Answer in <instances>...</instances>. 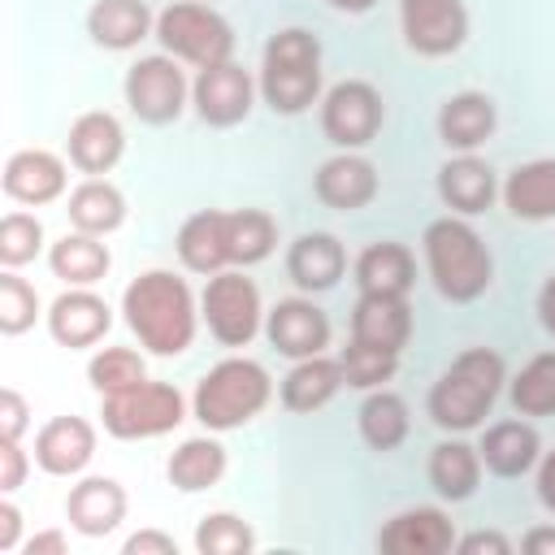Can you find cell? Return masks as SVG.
Returning a JSON list of instances; mask_svg holds the SVG:
<instances>
[{
  "label": "cell",
  "instance_id": "6da1fadb",
  "mask_svg": "<svg viewBox=\"0 0 555 555\" xmlns=\"http://www.w3.org/2000/svg\"><path fill=\"white\" fill-rule=\"evenodd\" d=\"M121 317L139 347L152 356H182L195 343L199 330V304L186 286V278L169 269H147L121 291Z\"/></svg>",
  "mask_w": 555,
  "mask_h": 555
},
{
  "label": "cell",
  "instance_id": "7a4b0ae2",
  "mask_svg": "<svg viewBox=\"0 0 555 555\" xmlns=\"http://www.w3.org/2000/svg\"><path fill=\"white\" fill-rule=\"evenodd\" d=\"M507 382V364L499 351L490 347H468L460 351L442 377L429 386V421L447 434H468V429H481L486 416L494 412L499 403V390Z\"/></svg>",
  "mask_w": 555,
  "mask_h": 555
},
{
  "label": "cell",
  "instance_id": "3957f363",
  "mask_svg": "<svg viewBox=\"0 0 555 555\" xmlns=\"http://www.w3.org/2000/svg\"><path fill=\"white\" fill-rule=\"evenodd\" d=\"M425 264L434 278V291L451 304H473L494 282V260L486 238L464 217H438L425 225Z\"/></svg>",
  "mask_w": 555,
  "mask_h": 555
},
{
  "label": "cell",
  "instance_id": "277c9868",
  "mask_svg": "<svg viewBox=\"0 0 555 555\" xmlns=\"http://www.w3.org/2000/svg\"><path fill=\"white\" fill-rule=\"evenodd\" d=\"M256 87L273 113H282V117L308 113L321 100V43H317V35L304 26H286V30L269 35Z\"/></svg>",
  "mask_w": 555,
  "mask_h": 555
},
{
  "label": "cell",
  "instance_id": "5b68a950",
  "mask_svg": "<svg viewBox=\"0 0 555 555\" xmlns=\"http://www.w3.org/2000/svg\"><path fill=\"white\" fill-rule=\"evenodd\" d=\"M269 399H273V377L264 373V364L247 356H230L199 377L191 395V416L208 434H225V429L256 421L269 408Z\"/></svg>",
  "mask_w": 555,
  "mask_h": 555
},
{
  "label": "cell",
  "instance_id": "8992f818",
  "mask_svg": "<svg viewBox=\"0 0 555 555\" xmlns=\"http://www.w3.org/2000/svg\"><path fill=\"white\" fill-rule=\"evenodd\" d=\"M152 39L173 61H186L195 69L234 61V26L208 0H173L169 9H160Z\"/></svg>",
  "mask_w": 555,
  "mask_h": 555
},
{
  "label": "cell",
  "instance_id": "52a82bcc",
  "mask_svg": "<svg viewBox=\"0 0 555 555\" xmlns=\"http://www.w3.org/2000/svg\"><path fill=\"white\" fill-rule=\"evenodd\" d=\"M104 434L121 438V442H134V438H160V434H173L182 421H186V399L178 386L169 382H139L121 395H104Z\"/></svg>",
  "mask_w": 555,
  "mask_h": 555
},
{
  "label": "cell",
  "instance_id": "ba28073f",
  "mask_svg": "<svg viewBox=\"0 0 555 555\" xmlns=\"http://www.w3.org/2000/svg\"><path fill=\"white\" fill-rule=\"evenodd\" d=\"M199 317L208 325V334L221 347H247L260 325H264V308H260V291L243 269H221L204 282L199 295Z\"/></svg>",
  "mask_w": 555,
  "mask_h": 555
},
{
  "label": "cell",
  "instance_id": "9c48e42d",
  "mask_svg": "<svg viewBox=\"0 0 555 555\" xmlns=\"http://www.w3.org/2000/svg\"><path fill=\"white\" fill-rule=\"evenodd\" d=\"M382 121H386L382 91L364 78H343L321 100V130L338 152H356V147L373 143Z\"/></svg>",
  "mask_w": 555,
  "mask_h": 555
},
{
  "label": "cell",
  "instance_id": "30bf717a",
  "mask_svg": "<svg viewBox=\"0 0 555 555\" xmlns=\"http://www.w3.org/2000/svg\"><path fill=\"white\" fill-rule=\"evenodd\" d=\"M121 91H126L130 113H134L139 121H147V126H169V121H178L182 108H186V95H191L186 74L178 69V61H173L169 52H160V56H139V61L126 69Z\"/></svg>",
  "mask_w": 555,
  "mask_h": 555
},
{
  "label": "cell",
  "instance_id": "8fae6325",
  "mask_svg": "<svg viewBox=\"0 0 555 555\" xmlns=\"http://www.w3.org/2000/svg\"><path fill=\"white\" fill-rule=\"evenodd\" d=\"M399 30L416 56H451L468 39L464 0H399Z\"/></svg>",
  "mask_w": 555,
  "mask_h": 555
},
{
  "label": "cell",
  "instance_id": "7c38bea8",
  "mask_svg": "<svg viewBox=\"0 0 555 555\" xmlns=\"http://www.w3.org/2000/svg\"><path fill=\"white\" fill-rule=\"evenodd\" d=\"M256 78L251 69H243L238 61H221V65H208L195 74L191 82V104L199 113V121L217 126V130H230L238 121H247L251 104H256Z\"/></svg>",
  "mask_w": 555,
  "mask_h": 555
},
{
  "label": "cell",
  "instance_id": "4fadbf2b",
  "mask_svg": "<svg viewBox=\"0 0 555 555\" xmlns=\"http://www.w3.org/2000/svg\"><path fill=\"white\" fill-rule=\"evenodd\" d=\"M264 338L286 360H308L330 347V317L312 299H278L264 312Z\"/></svg>",
  "mask_w": 555,
  "mask_h": 555
},
{
  "label": "cell",
  "instance_id": "5bb4252c",
  "mask_svg": "<svg viewBox=\"0 0 555 555\" xmlns=\"http://www.w3.org/2000/svg\"><path fill=\"white\" fill-rule=\"evenodd\" d=\"M451 546H455V520L442 507H408L377 529L382 555H447Z\"/></svg>",
  "mask_w": 555,
  "mask_h": 555
},
{
  "label": "cell",
  "instance_id": "9a60e30c",
  "mask_svg": "<svg viewBox=\"0 0 555 555\" xmlns=\"http://www.w3.org/2000/svg\"><path fill=\"white\" fill-rule=\"evenodd\" d=\"M113 330V308L91 291V286H69L52 299L48 308V334L69 347V351H82V347H95L104 334Z\"/></svg>",
  "mask_w": 555,
  "mask_h": 555
},
{
  "label": "cell",
  "instance_id": "2e32d148",
  "mask_svg": "<svg viewBox=\"0 0 555 555\" xmlns=\"http://www.w3.org/2000/svg\"><path fill=\"white\" fill-rule=\"evenodd\" d=\"M0 182H4V195H9L13 204L39 208V204H52V199L65 195L69 169H65V160H61L56 152H48V147H22V152L9 156Z\"/></svg>",
  "mask_w": 555,
  "mask_h": 555
},
{
  "label": "cell",
  "instance_id": "e0dca14e",
  "mask_svg": "<svg viewBox=\"0 0 555 555\" xmlns=\"http://www.w3.org/2000/svg\"><path fill=\"white\" fill-rule=\"evenodd\" d=\"M126 152V130L113 113L104 108H91V113H78L74 126H69V139H65V156L78 173L87 178H100L108 173Z\"/></svg>",
  "mask_w": 555,
  "mask_h": 555
},
{
  "label": "cell",
  "instance_id": "ac0fdd59",
  "mask_svg": "<svg viewBox=\"0 0 555 555\" xmlns=\"http://www.w3.org/2000/svg\"><path fill=\"white\" fill-rule=\"evenodd\" d=\"M95 460V425L82 416H52L35 434V464L48 477H78Z\"/></svg>",
  "mask_w": 555,
  "mask_h": 555
},
{
  "label": "cell",
  "instance_id": "d6986e66",
  "mask_svg": "<svg viewBox=\"0 0 555 555\" xmlns=\"http://www.w3.org/2000/svg\"><path fill=\"white\" fill-rule=\"evenodd\" d=\"M126 507L130 499L117 477H82L65 494V520L82 538H108L126 520Z\"/></svg>",
  "mask_w": 555,
  "mask_h": 555
},
{
  "label": "cell",
  "instance_id": "ffe728a7",
  "mask_svg": "<svg viewBox=\"0 0 555 555\" xmlns=\"http://www.w3.org/2000/svg\"><path fill=\"white\" fill-rule=\"evenodd\" d=\"M312 186H317V199H321L325 208H334V212H356V208H364V204L377 199V169H373V160L360 156V152H338V156H330V160L317 169Z\"/></svg>",
  "mask_w": 555,
  "mask_h": 555
},
{
  "label": "cell",
  "instance_id": "44dd1931",
  "mask_svg": "<svg viewBox=\"0 0 555 555\" xmlns=\"http://www.w3.org/2000/svg\"><path fill=\"white\" fill-rule=\"evenodd\" d=\"M477 455H481V468L494 473V477H525L538 468L542 460V438L529 421H494L481 429V442H477Z\"/></svg>",
  "mask_w": 555,
  "mask_h": 555
},
{
  "label": "cell",
  "instance_id": "7402d4cb",
  "mask_svg": "<svg viewBox=\"0 0 555 555\" xmlns=\"http://www.w3.org/2000/svg\"><path fill=\"white\" fill-rule=\"evenodd\" d=\"M347 273V251L334 234L325 230H312V234H299L286 251V278L304 291V295H317V291H334Z\"/></svg>",
  "mask_w": 555,
  "mask_h": 555
},
{
  "label": "cell",
  "instance_id": "603a6c76",
  "mask_svg": "<svg viewBox=\"0 0 555 555\" xmlns=\"http://www.w3.org/2000/svg\"><path fill=\"white\" fill-rule=\"evenodd\" d=\"M351 338L382 351H403L412 338L408 295H360L351 308Z\"/></svg>",
  "mask_w": 555,
  "mask_h": 555
},
{
  "label": "cell",
  "instance_id": "cb8c5ba5",
  "mask_svg": "<svg viewBox=\"0 0 555 555\" xmlns=\"http://www.w3.org/2000/svg\"><path fill=\"white\" fill-rule=\"evenodd\" d=\"M438 195L455 217H477L494 204L499 182H494V169L481 156L460 152L438 169Z\"/></svg>",
  "mask_w": 555,
  "mask_h": 555
},
{
  "label": "cell",
  "instance_id": "d4e9b609",
  "mask_svg": "<svg viewBox=\"0 0 555 555\" xmlns=\"http://www.w3.org/2000/svg\"><path fill=\"white\" fill-rule=\"evenodd\" d=\"M87 35L108 52H130L156 35V17L143 0H95L87 9Z\"/></svg>",
  "mask_w": 555,
  "mask_h": 555
},
{
  "label": "cell",
  "instance_id": "484cf974",
  "mask_svg": "<svg viewBox=\"0 0 555 555\" xmlns=\"http://www.w3.org/2000/svg\"><path fill=\"white\" fill-rule=\"evenodd\" d=\"M173 247H178V260H182V269H191V273H204V278H212V273L230 269L225 212H221V208H199V212H191V217L182 221V230H178Z\"/></svg>",
  "mask_w": 555,
  "mask_h": 555
},
{
  "label": "cell",
  "instance_id": "4316f807",
  "mask_svg": "<svg viewBox=\"0 0 555 555\" xmlns=\"http://www.w3.org/2000/svg\"><path fill=\"white\" fill-rule=\"evenodd\" d=\"M494 100L481 91H455L442 108H438V139L451 152H477L490 134H494Z\"/></svg>",
  "mask_w": 555,
  "mask_h": 555
},
{
  "label": "cell",
  "instance_id": "83f0119b",
  "mask_svg": "<svg viewBox=\"0 0 555 555\" xmlns=\"http://www.w3.org/2000/svg\"><path fill=\"white\" fill-rule=\"evenodd\" d=\"M412 282H416V256L403 243H395V238L369 243L356 256V286H360V295H408Z\"/></svg>",
  "mask_w": 555,
  "mask_h": 555
},
{
  "label": "cell",
  "instance_id": "f1b7e54d",
  "mask_svg": "<svg viewBox=\"0 0 555 555\" xmlns=\"http://www.w3.org/2000/svg\"><path fill=\"white\" fill-rule=\"evenodd\" d=\"M347 386V377H343V360H334V356H308V360H295V369L282 377V408L286 412H317V408H325L338 390Z\"/></svg>",
  "mask_w": 555,
  "mask_h": 555
},
{
  "label": "cell",
  "instance_id": "f546056e",
  "mask_svg": "<svg viewBox=\"0 0 555 555\" xmlns=\"http://www.w3.org/2000/svg\"><path fill=\"white\" fill-rule=\"evenodd\" d=\"M503 204L516 221H555V156L516 165L503 182Z\"/></svg>",
  "mask_w": 555,
  "mask_h": 555
},
{
  "label": "cell",
  "instance_id": "4dcf8cb0",
  "mask_svg": "<svg viewBox=\"0 0 555 555\" xmlns=\"http://www.w3.org/2000/svg\"><path fill=\"white\" fill-rule=\"evenodd\" d=\"M48 269L52 278H61L65 286H95L108 278L113 269V256H108V243H100V234H61L52 247H48Z\"/></svg>",
  "mask_w": 555,
  "mask_h": 555
},
{
  "label": "cell",
  "instance_id": "1f68e13d",
  "mask_svg": "<svg viewBox=\"0 0 555 555\" xmlns=\"http://www.w3.org/2000/svg\"><path fill=\"white\" fill-rule=\"evenodd\" d=\"M225 464H230L225 447H221L217 438L199 434V438H186V442L173 447V455H169V464H165V477H169L173 490L199 494V490H208V486H217V481L225 477Z\"/></svg>",
  "mask_w": 555,
  "mask_h": 555
},
{
  "label": "cell",
  "instance_id": "d6a6232c",
  "mask_svg": "<svg viewBox=\"0 0 555 555\" xmlns=\"http://www.w3.org/2000/svg\"><path fill=\"white\" fill-rule=\"evenodd\" d=\"M356 425H360V438L369 451H395L408 442V429H412V416H408V399L377 386L364 395L360 412H356Z\"/></svg>",
  "mask_w": 555,
  "mask_h": 555
},
{
  "label": "cell",
  "instance_id": "836d02e7",
  "mask_svg": "<svg viewBox=\"0 0 555 555\" xmlns=\"http://www.w3.org/2000/svg\"><path fill=\"white\" fill-rule=\"evenodd\" d=\"M429 486L447 503H464L481 486V455L464 438H447L429 451Z\"/></svg>",
  "mask_w": 555,
  "mask_h": 555
},
{
  "label": "cell",
  "instance_id": "e575fe53",
  "mask_svg": "<svg viewBox=\"0 0 555 555\" xmlns=\"http://www.w3.org/2000/svg\"><path fill=\"white\" fill-rule=\"evenodd\" d=\"M69 225L82 230V234H113L121 221H126V195L108 182V178H87L69 191Z\"/></svg>",
  "mask_w": 555,
  "mask_h": 555
},
{
  "label": "cell",
  "instance_id": "d590c367",
  "mask_svg": "<svg viewBox=\"0 0 555 555\" xmlns=\"http://www.w3.org/2000/svg\"><path fill=\"white\" fill-rule=\"evenodd\" d=\"M225 243H230V269H247L273 256L278 247V221L260 208L225 212Z\"/></svg>",
  "mask_w": 555,
  "mask_h": 555
},
{
  "label": "cell",
  "instance_id": "8d00e7d4",
  "mask_svg": "<svg viewBox=\"0 0 555 555\" xmlns=\"http://www.w3.org/2000/svg\"><path fill=\"white\" fill-rule=\"evenodd\" d=\"M516 416H555V351L533 356L507 386Z\"/></svg>",
  "mask_w": 555,
  "mask_h": 555
},
{
  "label": "cell",
  "instance_id": "74e56055",
  "mask_svg": "<svg viewBox=\"0 0 555 555\" xmlns=\"http://www.w3.org/2000/svg\"><path fill=\"white\" fill-rule=\"evenodd\" d=\"M87 382L100 395H121V390L147 382V360L134 347H100L87 360Z\"/></svg>",
  "mask_w": 555,
  "mask_h": 555
},
{
  "label": "cell",
  "instance_id": "f35d334b",
  "mask_svg": "<svg viewBox=\"0 0 555 555\" xmlns=\"http://www.w3.org/2000/svg\"><path fill=\"white\" fill-rule=\"evenodd\" d=\"M195 551L199 555H251L256 551V533L243 516L234 512H212L195 525Z\"/></svg>",
  "mask_w": 555,
  "mask_h": 555
},
{
  "label": "cell",
  "instance_id": "ab89813d",
  "mask_svg": "<svg viewBox=\"0 0 555 555\" xmlns=\"http://www.w3.org/2000/svg\"><path fill=\"white\" fill-rule=\"evenodd\" d=\"M338 360H343V377H347L351 390H377L399 369V351H382V347H369V343H356V338L343 347Z\"/></svg>",
  "mask_w": 555,
  "mask_h": 555
},
{
  "label": "cell",
  "instance_id": "60d3db41",
  "mask_svg": "<svg viewBox=\"0 0 555 555\" xmlns=\"http://www.w3.org/2000/svg\"><path fill=\"white\" fill-rule=\"evenodd\" d=\"M43 251V221L30 212H4L0 217V264L4 269H22Z\"/></svg>",
  "mask_w": 555,
  "mask_h": 555
},
{
  "label": "cell",
  "instance_id": "b9f144b4",
  "mask_svg": "<svg viewBox=\"0 0 555 555\" xmlns=\"http://www.w3.org/2000/svg\"><path fill=\"white\" fill-rule=\"evenodd\" d=\"M35 317H39V295H35V286H30L17 269H4V273H0V334L17 338V334H26V330L35 325Z\"/></svg>",
  "mask_w": 555,
  "mask_h": 555
},
{
  "label": "cell",
  "instance_id": "7bdbcfd3",
  "mask_svg": "<svg viewBox=\"0 0 555 555\" xmlns=\"http://www.w3.org/2000/svg\"><path fill=\"white\" fill-rule=\"evenodd\" d=\"M26 473H30V455L22 451V442L17 438H0V494L22 490Z\"/></svg>",
  "mask_w": 555,
  "mask_h": 555
},
{
  "label": "cell",
  "instance_id": "ee69618b",
  "mask_svg": "<svg viewBox=\"0 0 555 555\" xmlns=\"http://www.w3.org/2000/svg\"><path fill=\"white\" fill-rule=\"evenodd\" d=\"M26 429H30V408H26V399H22L13 386H4V390H0V438H17V442H22Z\"/></svg>",
  "mask_w": 555,
  "mask_h": 555
},
{
  "label": "cell",
  "instance_id": "f6af8a7d",
  "mask_svg": "<svg viewBox=\"0 0 555 555\" xmlns=\"http://www.w3.org/2000/svg\"><path fill=\"white\" fill-rule=\"evenodd\" d=\"M455 551L460 555H512V538H503L499 529H477V533L455 538Z\"/></svg>",
  "mask_w": 555,
  "mask_h": 555
},
{
  "label": "cell",
  "instance_id": "bcb514c9",
  "mask_svg": "<svg viewBox=\"0 0 555 555\" xmlns=\"http://www.w3.org/2000/svg\"><path fill=\"white\" fill-rule=\"evenodd\" d=\"M121 555H178V542L160 529H139L121 542Z\"/></svg>",
  "mask_w": 555,
  "mask_h": 555
},
{
  "label": "cell",
  "instance_id": "7dc6e473",
  "mask_svg": "<svg viewBox=\"0 0 555 555\" xmlns=\"http://www.w3.org/2000/svg\"><path fill=\"white\" fill-rule=\"evenodd\" d=\"M22 546V507L4 494L0 499V551L9 555V551H17Z\"/></svg>",
  "mask_w": 555,
  "mask_h": 555
},
{
  "label": "cell",
  "instance_id": "c3c4849f",
  "mask_svg": "<svg viewBox=\"0 0 555 555\" xmlns=\"http://www.w3.org/2000/svg\"><path fill=\"white\" fill-rule=\"evenodd\" d=\"M22 551L26 555H69V538H65V529H43V533L26 538Z\"/></svg>",
  "mask_w": 555,
  "mask_h": 555
},
{
  "label": "cell",
  "instance_id": "681fc988",
  "mask_svg": "<svg viewBox=\"0 0 555 555\" xmlns=\"http://www.w3.org/2000/svg\"><path fill=\"white\" fill-rule=\"evenodd\" d=\"M533 486H538V503H542L546 512H555V451H546V455L538 460Z\"/></svg>",
  "mask_w": 555,
  "mask_h": 555
},
{
  "label": "cell",
  "instance_id": "f907efd6",
  "mask_svg": "<svg viewBox=\"0 0 555 555\" xmlns=\"http://www.w3.org/2000/svg\"><path fill=\"white\" fill-rule=\"evenodd\" d=\"M520 551L525 555H555V525H538L520 538Z\"/></svg>",
  "mask_w": 555,
  "mask_h": 555
},
{
  "label": "cell",
  "instance_id": "816d5d0a",
  "mask_svg": "<svg viewBox=\"0 0 555 555\" xmlns=\"http://www.w3.org/2000/svg\"><path fill=\"white\" fill-rule=\"evenodd\" d=\"M538 321H542V330L555 338V273L542 282V291H538Z\"/></svg>",
  "mask_w": 555,
  "mask_h": 555
},
{
  "label": "cell",
  "instance_id": "f5cc1de1",
  "mask_svg": "<svg viewBox=\"0 0 555 555\" xmlns=\"http://www.w3.org/2000/svg\"><path fill=\"white\" fill-rule=\"evenodd\" d=\"M334 9H343V13H369L377 0H330Z\"/></svg>",
  "mask_w": 555,
  "mask_h": 555
}]
</instances>
